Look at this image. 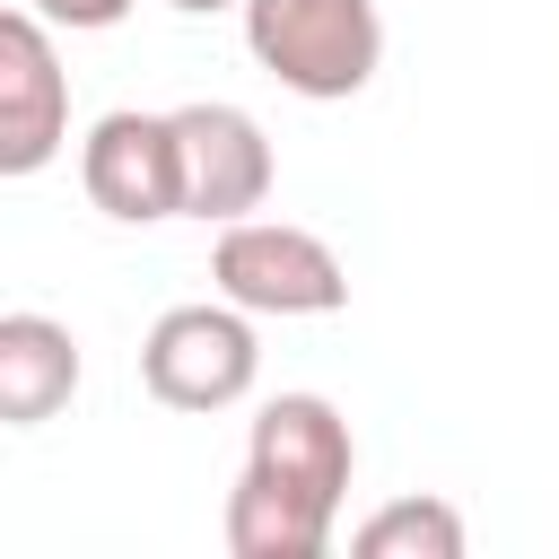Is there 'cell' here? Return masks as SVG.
Here are the masks:
<instances>
[{
	"mask_svg": "<svg viewBox=\"0 0 559 559\" xmlns=\"http://www.w3.org/2000/svg\"><path fill=\"white\" fill-rule=\"evenodd\" d=\"M175 140H183V218H253L271 201V140L245 105H175Z\"/></svg>",
	"mask_w": 559,
	"mask_h": 559,
	"instance_id": "obj_7",
	"label": "cell"
},
{
	"mask_svg": "<svg viewBox=\"0 0 559 559\" xmlns=\"http://www.w3.org/2000/svg\"><path fill=\"white\" fill-rule=\"evenodd\" d=\"M210 280L245 314H341L349 306L341 253L314 227H288V218H227L218 245H210Z\"/></svg>",
	"mask_w": 559,
	"mask_h": 559,
	"instance_id": "obj_3",
	"label": "cell"
},
{
	"mask_svg": "<svg viewBox=\"0 0 559 559\" xmlns=\"http://www.w3.org/2000/svg\"><path fill=\"white\" fill-rule=\"evenodd\" d=\"M44 26H70V35H96V26H122L131 0H26Z\"/></svg>",
	"mask_w": 559,
	"mask_h": 559,
	"instance_id": "obj_10",
	"label": "cell"
},
{
	"mask_svg": "<svg viewBox=\"0 0 559 559\" xmlns=\"http://www.w3.org/2000/svg\"><path fill=\"white\" fill-rule=\"evenodd\" d=\"M358 472V437L323 393H271L245 437V472L227 489V550L236 559H323L341 498Z\"/></svg>",
	"mask_w": 559,
	"mask_h": 559,
	"instance_id": "obj_1",
	"label": "cell"
},
{
	"mask_svg": "<svg viewBox=\"0 0 559 559\" xmlns=\"http://www.w3.org/2000/svg\"><path fill=\"white\" fill-rule=\"evenodd\" d=\"M245 44L288 96L341 105L376 79L384 17H376V0H245Z\"/></svg>",
	"mask_w": 559,
	"mask_h": 559,
	"instance_id": "obj_2",
	"label": "cell"
},
{
	"mask_svg": "<svg viewBox=\"0 0 559 559\" xmlns=\"http://www.w3.org/2000/svg\"><path fill=\"white\" fill-rule=\"evenodd\" d=\"M70 393H79V341H70V323H52L35 306L0 314V419L9 428H44Z\"/></svg>",
	"mask_w": 559,
	"mask_h": 559,
	"instance_id": "obj_8",
	"label": "cell"
},
{
	"mask_svg": "<svg viewBox=\"0 0 559 559\" xmlns=\"http://www.w3.org/2000/svg\"><path fill=\"white\" fill-rule=\"evenodd\" d=\"M262 376V341L245 323L236 297H201V306H166L140 341V384L166 402V411H227L245 402Z\"/></svg>",
	"mask_w": 559,
	"mask_h": 559,
	"instance_id": "obj_4",
	"label": "cell"
},
{
	"mask_svg": "<svg viewBox=\"0 0 559 559\" xmlns=\"http://www.w3.org/2000/svg\"><path fill=\"white\" fill-rule=\"evenodd\" d=\"M70 140V70L52 26L17 0L0 17V175H44Z\"/></svg>",
	"mask_w": 559,
	"mask_h": 559,
	"instance_id": "obj_6",
	"label": "cell"
},
{
	"mask_svg": "<svg viewBox=\"0 0 559 559\" xmlns=\"http://www.w3.org/2000/svg\"><path fill=\"white\" fill-rule=\"evenodd\" d=\"M79 183L122 227L183 218V140H175V114H140V105L96 114V131L79 148Z\"/></svg>",
	"mask_w": 559,
	"mask_h": 559,
	"instance_id": "obj_5",
	"label": "cell"
},
{
	"mask_svg": "<svg viewBox=\"0 0 559 559\" xmlns=\"http://www.w3.org/2000/svg\"><path fill=\"white\" fill-rule=\"evenodd\" d=\"M166 9H183V17H210V9H245V0H166Z\"/></svg>",
	"mask_w": 559,
	"mask_h": 559,
	"instance_id": "obj_11",
	"label": "cell"
},
{
	"mask_svg": "<svg viewBox=\"0 0 559 559\" xmlns=\"http://www.w3.org/2000/svg\"><path fill=\"white\" fill-rule=\"evenodd\" d=\"M358 559H463V515L445 498H393L349 533Z\"/></svg>",
	"mask_w": 559,
	"mask_h": 559,
	"instance_id": "obj_9",
	"label": "cell"
}]
</instances>
